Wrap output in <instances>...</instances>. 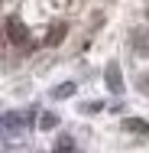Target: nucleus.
<instances>
[{
  "instance_id": "1",
  "label": "nucleus",
  "mask_w": 149,
  "mask_h": 153,
  "mask_svg": "<svg viewBox=\"0 0 149 153\" xmlns=\"http://www.w3.org/2000/svg\"><path fill=\"white\" fill-rule=\"evenodd\" d=\"M7 39H10V42H16V46H26L29 33H26V26H23L20 20H7Z\"/></svg>"
},
{
  "instance_id": "2",
  "label": "nucleus",
  "mask_w": 149,
  "mask_h": 153,
  "mask_svg": "<svg viewBox=\"0 0 149 153\" xmlns=\"http://www.w3.org/2000/svg\"><path fill=\"white\" fill-rule=\"evenodd\" d=\"M104 82H107L110 91H120V88H123V75H120V65H117V62H107V68H104Z\"/></svg>"
},
{
  "instance_id": "3",
  "label": "nucleus",
  "mask_w": 149,
  "mask_h": 153,
  "mask_svg": "<svg viewBox=\"0 0 149 153\" xmlns=\"http://www.w3.org/2000/svg\"><path fill=\"white\" fill-rule=\"evenodd\" d=\"M123 130H130V134H149V124L139 121V117H126L123 121Z\"/></svg>"
},
{
  "instance_id": "4",
  "label": "nucleus",
  "mask_w": 149,
  "mask_h": 153,
  "mask_svg": "<svg viewBox=\"0 0 149 153\" xmlns=\"http://www.w3.org/2000/svg\"><path fill=\"white\" fill-rule=\"evenodd\" d=\"M65 33H68V26H65V23H55V26H52V33L46 36V46H59L62 39H65Z\"/></svg>"
},
{
  "instance_id": "5",
  "label": "nucleus",
  "mask_w": 149,
  "mask_h": 153,
  "mask_svg": "<svg viewBox=\"0 0 149 153\" xmlns=\"http://www.w3.org/2000/svg\"><path fill=\"white\" fill-rule=\"evenodd\" d=\"M133 46H136V52H146V56H149V36L133 33Z\"/></svg>"
},
{
  "instance_id": "6",
  "label": "nucleus",
  "mask_w": 149,
  "mask_h": 153,
  "mask_svg": "<svg viewBox=\"0 0 149 153\" xmlns=\"http://www.w3.org/2000/svg\"><path fill=\"white\" fill-rule=\"evenodd\" d=\"M55 124H59V117H55V114H42V117H39V127H42V130H52Z\"/></svg>"
},
{
  "instance_id": "7",
  "label": "nucleus",
  "mask_w": 149,
  "mask_h": 153,
  "mask_svg": "<svg viewBox=\"0 0 149 153\" xmlns=\"http://www.w3.org/2000/svg\"><path fill=\"white\" fill-rule=\"evenodd\" d=\"M75 88H78V85H71V82H65L62 88H55V98H71V94H75Z\"/></svg>"
},
{
  "instance_id": "8",
  "label": "nucleus",
  "mask_w": 149,
  "mask_h": 153,
  "mask_svg": "<svg viewBox=\"0 0 149 153\" xmlns=\"http://www.w3.org/2000/svg\"><path fill=\"white\" fill-rule=\"evenodd\" d=\"M101 108H104V101H88V104H81V111H84V114H97Z\"/></svg>"
},
{
  "instance_id": "9",
  "label": "nucleus",
  "mask_w": 149,
  "mask_h": 153,
  "mask_svg": "<svg viewBox=\"0 0 149 153\" xmlns=\"http://www.w3.org/2000/svg\"><path fill=\"white\" fill-rule=\"evenodd\" d=\"M139 91H143V94H149V72L139 78Z\"/></svg>"
}]
</instances>
